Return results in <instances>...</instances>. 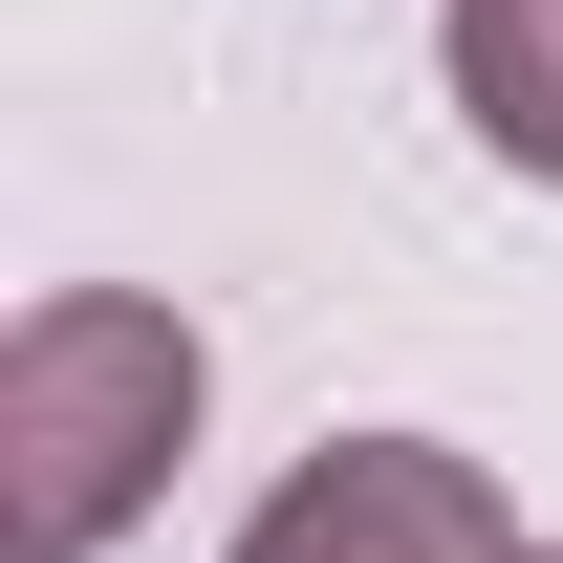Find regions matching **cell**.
I'll return each mask as SVG.
<instances>
[{
    "instance_id": "cell-1",
    "label": "cell",
    "mask_w": 563,
    "mask_h": 563,
    "mask_svg": "<svg viewBox=\"0 0 563 563\" xmlns=\"http://www.w3.org/2000/svg\"><path fill=\"white\" fill-rule=\"evenodd\" d=\"M196 412H217V347L174 303L44 282V303L0 325V498H22V563H109L152 498H174Z\"/></svg>"
},
{
    "instance_id": "cell-2",
    "label": "cell",
    "mask_w": 563,
    "mask_h": 563,
    "mask_svg": "<svg viewBox=\"0 0 563 563\" xmlns=\"http://www.w3.org/2000/svg\"><path fill=\"white\" fill-rule=\"evenodd\" d=\"M239 563H542V542H520V498H498L477 455H433V433H325V455L239 520Z\"/></svg>"
},
{
    "instance_id": "cell-3",
    "label": "cell",
    "mask_w": 563,
    "mask_h": 563,
    "mask_svg": "<svg viewBox=\"0 0 563 563\" xmlns=\"http://www.w3.org/2000/svg\"><path fill=\"white\" fill-rule=\"evenodd\" d=\"M433 66H455V109H477L498 174L563 196V0H433Z\"/></svg>"
}]
</instances>
